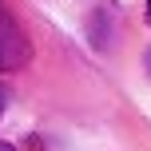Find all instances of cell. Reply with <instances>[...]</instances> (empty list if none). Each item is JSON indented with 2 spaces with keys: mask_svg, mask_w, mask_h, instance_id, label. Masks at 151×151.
Masks as SVG:
<instances>
[{
  "mask_svg": "<svg viewBox=\"0 0 151 151\" xmlns=\"http://www.w3.org/2000/svg\"><path fill=\"white\" fill-rule=\"evenodd\" d=\"M28 56H32L28 36L8 16V8L0 4V68H20V64H28Z\"/></svg>",
  "mask_w": 151,
  "mask_h": 151,
  "instance_id": "cell-1",
  "label": "cell"
},
{
  "mask_svg": "<svg viewBox=\"0 0 151 151\" xmlns=\"http://www.w3.org/2000/svg\"><path fill=\"white\" fill-rule=\"evenodd\" d=\"M147 24H151V0H147Z\"/></svg>",
  "mask_w": 151,
  "mask_h": 151,
  "instance_id": "cell-3",
  "label": "cell"
},
{
  "mask_svg": "<svg viewBox=\"0 0 151 151\" xmlns=\"http://www.w3.org/2000/svg\"><path fill=\"white\" fill-rule=\"evenodd\" d=\"M0 151H16V147H12V143H0Z\"/></svg>",
  "mask_w": 151,
  "mask_h": 151,
  "instance_id": "cell-2",
  "label": "cell"
},
{
  "mask_svg": "<svg viewBox=\"0 0 151 151\" xmlns=\"http://www.w3.org/2000/svg\"><path fill=\"white\" fill-rule=\"evenodd\" d=\"M147 68H151V52H147Z\"/></svg>",
  "mask_w": 151,
  "mask_h": 151,
  "instance_id": "cell-5",
  "label": "cell"
},
{
  "mask_svg": "<svg viewBox=\"0 0 151 151\" xmlns=\"http://www.w3.org/2000/svg\"><path fill=\"white\" fill-rule=\"evenodd\" d=\"M0 111H4V96H0Z\"/></svg>",
  "mask_w": 151,
  "mask_h": 151,
  "instance_id": "cell-4",
  "label": "cell"
}]
</instances>
